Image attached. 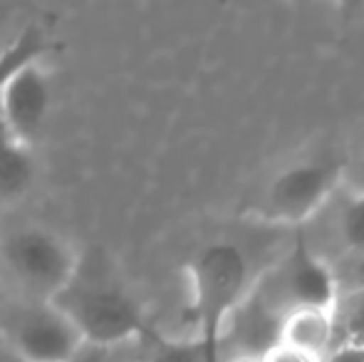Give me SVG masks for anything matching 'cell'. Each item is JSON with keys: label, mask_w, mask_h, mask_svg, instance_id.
Here are the masks:
<instances>
[{"label": "cell", "mask_w": 364, "mask_h": 362, "mask_svg": "<svg viewBox=\"0 0 364 362\" xmlns=\"http://www.w3.org/2000/svg\"><path fill=\"white\" fill-rule=\"evenodd\" d=\"M50 303L73 320L85 343L122 345L156 335L146 325L139 305L109 280L92 278L80 283L73 278L68 288Z\"/></svg>", "instance_id": "2"}, {"label": "cell", "mask_w": 364, "mask_h": 362, "mask_svg": "<svg viewBox=\"0 0 364 362\" xmlns=\"http://www.w3.org/2000/svg\"><path fill=\"white\" fill-rule=\"evenodd\" d=\"M350 293H360L364 290V251L357 253L355 263H352L350 268Z\"/></svg>", "instance_id": "14"}, {"label": "cell", "mask_w": 364, "mask_h": 362, "mask_svg": "<svg viewBox=\"0 0 364 362\" xmlns=\"http://www.w3.org/2000/svg\"><path fill=\"white\" fill-rule=\"evenodd\" d=\"M0 53H3V48H0Z\"/></svg>", "instance_id": "20"}, {"label": "cell", "mask_w": 364, "mask_h": 362, "mask_svg": "<svg viewBox=\"0 0 364 362\" xmlns=\"http://www.w3.org/2000/svg\"><path fill=\"white\" fill-rule=\"evenodd\" d=\"M362 176H364V159H362Z\"/></svg>", "instance_id": "19"}, {"label": "cell", "mask_w": 364, "mask_h": 362, "mask_svg": "<svg viewBox=\"0 0 364 362\" xmlns=\"http://www.w3.org/2000/svg\"><path fill=\"white\" fill-rule=\"evenodd\" d=\"M33 181V156L28 147L10 144L0 151V206L25 193Z\"/></svg>", "instance_id": "9"}, {"label": "cell", "mask_w": 364, "mask_h": 362, "mask_svg": "<svg viewBox=\"0 0 364 362\" xmlns=\"http://www.w3.org/2000/svg\"><path fill=\"white\" fill-rule=\"evenodd\" d=\"M154 338L132 340V343H122V345H97L82 340V345L75 350L73 358L68 362H141L146 360Z\"/></svg>", "instance_id": "11"}, {"label": "cell", "mask_w": 364, "mask_h": 362, "mask_svg": "<svg viewBox=\"0 0 364 362\" xmlns=\"http://www.w3.org/2000/svg\"><path fill=\"white\" fill-rule=\"evenodd\" d=\"M141 362H146V360H141Z\"/></svg>", "instance_id": "21"}, {"label": "cell", "mask_w": 364, "mask_h": 362, "mask_svg": "<svg viewBox=\"0 0 364 362\" xmlns=\"http://www.w3.org/2000/svg\"><path fill=\"white\" fill-rule=\"evenodd\" d=\"M340 233L342 241L355 253L364 251V191L355 201L347 203V208L340 216Z\"/></svg>", "instance_id": "13"}, {"label": "cell", "mask_w": 364, "mask_h": 362, "mask_svg": "<svg viewBox=\"0 0 364 362\" xmlns=\"http://www.w3.org/2000/svg\"><path fill=\"white\" fill-rule=\"evenodd\" d=\"M193 320L203 362H220L228 320L248 290V261L233 243L203 248L191 266Z\"/></svg>", "instance_id": "1"}, {"label": "cell", "mask_w": 364, "mask_h": 362, "mask_svg": "<svg viewBox=\"0 0 364 362\" xmlns=\"http://www.w3.org/2000/svg\"><path fill=\"white\" fill-rule=\"evenodd\" d=\"M5 268L28 293L55 300L77 273L73 248L43 228H20L0 246Z\"/></svg>", "instance_id": "3"}, {"label": "cell", "mask_w": 364, "mask_h": 362, "mask_svg": "<svg viewBox=\"0 0 364 362\" xmlns=\"http://www.w3.org/2000/svg\"><path fill=\"white\" fill-rule=\"evenodd\" d=\"M48 105V75L38 68V63L25 65L8 80V85L0 92V115L8 122L18 144L25 147L40 134Z\"/></svg>", "instance_id": "7"}, {"label": "cell", "mask_w": 364, "mask_h": 362, "mask_svg": "<svg viewBox=\"0 0 364 362\" xmlns=\"http://www.w3.org/2000/svg\"><path fill=\"white\" fill-rule=\"evenodd\" d=\"M45 53L43 35L35 28H28L0 53V92L8 85V80L18 73L20 68L30 63H38V58Z\"/></svg>", "instance_id": "10"}, {"label": "cell", "mask_w": 364, "mask_h": 362, "mask_svg": "<svg viewBox=\"0 0 364 362\" xmlns=\"http://www.w3.org/2000/svg\"><path fill=\"white\" fill-rule=\"evenodd\" d=\"M146 362H203L196 340H168L154 338Z\"/></svg>", "instance_id": "12"}, {"label": "cell", "mask_w": 364, "mask_h": 362, "mask_svg": "<svg viewBox=\"0 0 364 362\" xmlns=\"http://www.w3.org/2000/svg\"><path fill=\"white\" fill-rule=\"evenodd\" d=\"M0 362H28V360L20 358V355L15 353V350L10 348V345L5 343L3 338H0Z\"/></svg>", "instance_id": "17"}, {"label": "cell", "mask_w": 364, "mask_h": 362, "mask_svg": "<svg viewBox=\"0 0 364 362\" xmlns=\"http://www.w3.org/2000/svg\"><path fill=\"white\" fill-rule=\"evenodd\" d=\"M0 338L28 362H68L82 345L75 323L50 300L15 305L0 315Z\"/></svg>", "instance_id": "4"}, {"label": "cell", "mask_w": 364, "mask_h": 362, "mask_svg": "<svg viewBox=\"0 0 364 362\" xmlns=\"http://www.w3.org/2000/svg\"><path fill=\"white\" fill-rule=\"evenodd\" d=\"M235 362H258V360H235Z\"/></svg>", "instance_id": "18"}, {"label": "cell", "mask_w": 364, "mask_h": 362, "mask_svg": "<svg viewBox=\"0 0 364 362\" xmlns=\"http://www.w3.org/2000/svg\"><path fill=\"white\" fill-rule=\"evenodd\" d=\"M263 362H310V360L302 358V355H300V353H295V350L278 345V348L270 350V353L265 355V360H263Z\"/></svg>", "instance_id": "15"}, {"label": "cell", "mask_w": 364, "mask_h": 362, "mask_svg": "<svg viewBox=\"0 0 364 362\" xmlns=\"http://www.w3.org/2000/svg\"><path fill=\"white\" fill-rule=\"evenodd\" d=\"M342 174V164L335 161H312L283 171L270 186L268 211L270 216L288 223H300L317 211L330 196Z\"/></svg>", "instance_id": "6"}, {"label": "cell", "mask_w": 364, "mask_h": 362, "mask_svg": "<svg viewBox=\"0 0 364 362\" xmlns=\"http://www.w3.org/2000/svg\"><path fill=\"white\" fill-rule=\"evenodd\" d=\"M268 300H273L285 315L297 308H322L332 310L337 305V278L317 256L307 248L302 231H297L295 251L285 266L263 285Z\"/></svg>", "instance_id": "5"}, {"label": "cell", "mask_w": 364, "mask_h": 362, "mask_svg": "<svg viewBox=\"0 0 364 362\" xmlns=\"http://www.w3.org/2000/svg\"><path fill=\"white\" fill-rule=\"evenodd\" d=\"M335 310V308H332ZM322 308L290 310L280 328V345L300 353L310 362H322L335 350V313Z\"/></svg>", "instance_id": "8"}, {"label": "cell", "mask_w": 364, "mask_h": 362, "mask_svg": "<svg viewBox=\"0 0 364 362\" xmlns=\"http://www.w3.org/2000/svg\"><path fill=\"white\" fill-rule=\"evenodd\" d=\"M10 144H18V142H15V137H13V132H10L8 122H5L3 115H0V151L8 149Z\"/></svg>", "instance_id": "16"}]
</instances>
